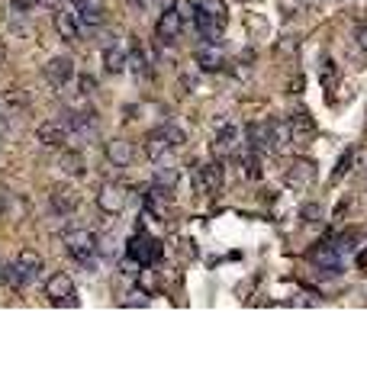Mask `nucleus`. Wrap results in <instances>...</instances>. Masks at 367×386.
<instances>
[{"mask_svg": "<svg viewBox=\"0 0 367 386\" xmlns=\"http://www.w3.org/2000/svg\"><path fill=\"white\" fill-rule=\"evenodd\" d=\"M68 3H75V0H68Z\"/></svg>", "mask_w": 367, "mask_h": 386, "instance_id": "f704fd0d", "label": "nucleus"}, {"mask_svg": "<svg viewBox=\"0 0 367 386\" xmlns=\"http://www.w3.org/2000/svg\"><path fill=\"white\" fill-rule=\"evenodd\" d=\"M129 258H135L142 268H149V264H155V261L161 258V245L158 238L151 236H142V232H135L133 238H129Z\"/></svg>", "mask_w": 367, "mask_h": 386, "instance_id": "39448f33", "label": "nucleus"}, {"mask_svg": "<svg viewBox=\"0 0 367 386\" xmlns=\"http://www.w3.org/2000/svg\"><path fill=\"white\" fill-rule=\"evenodd\" d=\"M126 65L133 68V75L139 77V81H142V77L149 75V59H145V52L139 49V45H133V52L126 55Z\"/></svg>", "mask_w": 367, "mask_h": 386, "instance_id": "412c9836", "label": "nucleus"}, {"mask_svg": "<svg viewBox=\"0 0 367 386\" xmlns=\"http://www.w3.org/2000/svg\"><path fill=\"white\" fill-rule=\"evenodd\" d=\"M3 61H7V45L0 43V65H3Z\"/></svg>", "mask_w": 367, "mask_h": 386, "instance_id": "473e14b6", "label": "nucleus"}, {"mask_svg": "<svg viewBox=\"0 0 367 386\" xmlns=\"http://www.w3.org/2000/svg\"><path fill=\"white\" fill-rule=\"evenodd\" d=\"M361 45L367 49V29H361Z\"/></svg>", "mask_w": 367, "mask_h": 386, "instance_id": "72a5a7b5", "label": "nucleus"}, {"mask_svg": "<svg viewBox=\"0 0 367 386\" xmlns=\"http://www.w3.org/2000/svg\"><path fill=\"white\" fill-rule=\"evenodd\" d=\"M97 248H100V238L93 236L91 229H71L65 232V252L71 261H77L81 268H97Z\"/></svg>", "mask_w": 367, "mask_h": 386, "instance_id": "f257e3e1", "label": "nucleus"}, {"mask_svg": "<svg viewBox=\"0 0 367 386\" xmlns=\"http://www.w3.org/2000/svg\"><path fill=\"white\" fill-rule=\"evenodd\" d=\"M197 65H200V71H219V68L225 65L223 49H219L216 43H203L200 49H197Z\"/></svg>", "mask_w": 367, "mask_h": 386, "instance_id": "dca6fc26", "label": "nucleus"}, {"mask_svg": "<svg viewBox=\"0 0 367 386\" xmlns=\"http://www.w3.org/2000/svg\"><path fill=\"white\" fill-rule=\"evenodd\" d=\"M93 87H97V81H93V77H81V93H91Z\"/></svg>", "mask_w": 367, "mask_h": 386, "instance_id": "7c9ffc66", "label": "nucleus"}, {"mask_svg": "<svg viewBox=\"0 0 367 386\" xmlns=\"http://www.w3.org/2000/svg\"><path fill=\"white\" fill-rule=\"evenodd\" d=\"M213 151H216L219 164H225V161L235 158V155H242L245 151V129L239 126V123H225V126H219Z\"/></svg>", "mask_w": 367, "mask_h": 386, "instance_id": "f03ea898", "label": "nucleus"}, {"mask_svg": "<svg viewBox=\"0 0 367 386\" xmlns=\"http://www.w3.org/2000/svg\"><path fill=\"white\" fill-rule=\"evenodd\" d=\"M348 164H354V151H345L342 161H338V168H335V180H342L348 174Z\"/></svg>", "mask_w": 367, "mask_h": 386, "instance_id": "bb28decb", "label": "nucleus"}, {"mask_svg": "<svg viewBox=\"0 0 367 386\" xmlns=\"http://www.w3.org/2000/svg\"><path fill=\"white\" fill-rule=\"evenodd\" d=\"M142 302H145V306H149V296H145L142 290H135V293H129V300H126V306H142Z\"/></svg>", "mask_w": 367, "mask_h": 386, "instance_id": "c85d7f7f", "label": "nucleus"}, {"mask_svg": "<svg viewBox=\"0 0 367 386\" xmlns=\"http://www.w3.org/2000/svg\"><path fill=\"white\" fill-rule=\"evenodd\" d=\"M358 268H367V252L358 254Z\"/></svg>", "mask_w": 367, "mask_h": 386, "instance_id": "2f4dec72", "label": "nucleus"}, {"mask_svg": "<svg viewBox=\"0 0 367 386\" xmlns=\"http://www.w3.org/2000/svg\"><path fill=\"white\" fill-rule=\"evenodd\" d=\"M316 177H319V171H316V164H313V161H309V158H297L290 168H287V187L303 193V190H309V187L316 184Z\"/></svg>", "mask_w": 367, "mask_h": 386, "instance_id": "423d86ee", "label": "nucleus"}, {"mask_svg": "<svg viewBox=\"0 0 367 386\" xmlns=\"http://www.w3.org/2000/svg\"><path fill=\"white\" fill-rule=\"evenodd\" d=\"M36 139L45 148H65L68 139H71V129L65 126V119H45L39 129H36Z\"/></svg>", "mask_w": 367, "mask_h": 386, "instance_id": "0eeeda50", "label": "nucleus"}, {"mask_svg": "<svg viewBox=\"0 0 367 386\" xmlns=\"http://www.w3.org/2000/svg\"><path fill=\"white\" fill-rule=\"evenodd\" d=\"M17 261H20V268L29 274V280H39V274H42V254L36 252V248H23V252L17 254Z\"/></svg>", "mask_w": 367, "mask_h": 386, "instance_id": "aec40b11", "label": "nucleus"}, {"mask_svg": "<svg viewBox=\"0 0 367 386\" xmlns=\"http://www.w3.org/2000/svg\"><path fill=\"white\" fill-rule=\"evenodd\" d=\"M177 168H158L155 171V187H161V190H174L177 187Z\"/></svg>", "mask_w": 367, "mask_h": 386, "instance_id": "5701e85b", "label": "nucleus"}, {"mask_svg": "<svg viewBox=\"0 0 367 386\" xmlns=\"http://www.w3.org/2000/svg\"><path fill=\"white\" fill-rule=\"evenodd\" d=\"M171 151H174V145H171V139H167L165 126L145 135V155H149L151 161H165Z\"/></svg>", "mask_w": 367, "mask_h": 386, "instance_id": "4468645a", "label": "nucleus"}, {"mask_svg": "<svg viewBox=\"0 0 367 386\" xmlns=\"http://www.w3.org/2000/svg\"><path fill=\"white\" fill-rule=\"evenodd\" d=\"M55 33H59L65 43H77V39L84 36L75 7H55Z\"/></svg>", "mask_w": 367, "mask_h": 386, "instance_id": "9d476101", "label": "nucleus"}, {"mask_svg": "<svg viewBox=\"0 0 367 386\" xmlns=\"http://www.w3.org/2000/svg\"><path fill=\"white\" fill-rule=\"evenodd\" d=\"M103 68H107L110 75L126 71V52L119 49V43L113 39V36H107V43H103Z\"/></svg>", "mask_w": 367, "mask_h": 386, "instance_id": "f3484780", "label": "nucleus"}, {"mask_svg": "<svg viewBox=\"0 0 367 386\" xmlns=\"http://www.w3.org/2000/svg\"><path fill=\"white\" fill-rule=\"evenodd\" d=\"M287 123H290V142H293V145H309V142H313V135H316V126H313L309 113H293Z\"/></svg>", "mask_w": 367, "mask_h": 386, "instance_id": "2eb2a0df", "label": "nucleus"}, {"mask_svg": "<svg viewBox=\"0 0 367 386\" xmlns=\"http://www.w3.org/2000/svg\"><path fill=\"white\" fill-rule=\"evenodd\" d=\"M45 77H49L52 87H68L71 81L77 77V68H75V59H68V55H55V59L45 65Z\"/></svg>", "mask_w": 367, "mask_h": 386, "instance_id": "6e6552de", "label": "nucleus"}, {"mask_svg": "<svg viewBox=\"0 0 367 386\" xmlns=\"http://www.w3.org/2000/svg\"><path fill=\"white\" fill-rule=\"evenodd\" d=\"M129 203V193H126L123 184H103L100 193H97V206H100L107 216H119Z\"/></svg>", "mask_w": 367, "mask_h": 386, "instance_id": "1a4fd4ad", "label": "nucleus"}, {"mask_svg": "<svg viewBox=\"0 0 367 386\" xmlns=\"http://www.w3.org/2000/svg\"><path fill=\"white\" fill-rule=\"evenodd\" d=\"M103 155H107V161L113 164V168H129L135 158V148L129 139H110L107 148H103Z\"/></svg>", "mask_w": 367, "mask_h": 386, "instance_id": "f8f14e48", "label": "nucleus"}, {"mask_svg": "<svg viewBox=\"0 0 367 386\" xmlns=\"http://www.w3.org/2000/svg\"><path fill=\"white\" fill-rule=\"evenodd\" d=\"M174 10L181 13L184 23H193V17H197V3H193V0H177Z\"/></svg>", "mask_w": 367, "mask_h": 386, "instance_id": "b1692460", "label": "nucleus"}, {"mask_svg": "<svg viewBox=\"0 0 367 386\" xmlns=\"http://www.w3.org/2000/svg\"><path fill=\"white\" fill-rule=\"evenodd\" d=\"M190 180H193V193L200 196H216L223 187V164H193L190 168Z\"/></svg>", "mask_w": 367, "mask_h": 386, "instance_id": "7ed1b4c3", "label": "nucleus"}, {"mask_svg": "<svg viewBox=\"0 0 367 386\" xmlns=\"http://www.w3.org/2000/svg\"><path fill=\"white\" fill-rule=\"evenodd\" d=\"M145 3H149V0H145Z\"/></svg>", "mask_w": 367, "mask_h": 386, "instance_id": "c9c22d12", "label": "nucleus"}, {"mask_svg": "<svg viewBox=\"0 0 367 386\" xmlns=\"http://www.w3.org/2000/svg\"><path fill=\"white\" fill-rule=\"evenodd\" d=\"M77 203H81V196H77V190H71V187H55V190H52V206H55V213H61V216L75 213Z\"/></svg>", "mask_w": 367, "mask_h": 386, "instance_id": "6ab92c4d", "label": "nucleus"}, {"mask_svg": "<svg viewBox=\"0 0 367 386\" xmlns=\"http://www.w3.org/2000/svg\"><path fill=\"white\" fill-rule=\"evenodd\" d=\"M184 26H187V23L181 20V13H177L174 7H165V10H161V17H158V26H155V33H158L161 43H171V39L181 36Z\"/></svg>", "mask_w": 367, "mask_h": 386, "instance_id": "ddd939ff", "label": "nucleus"}, {"mask_svg": "<svg viewBox=\"0 0 367 386\" xmlns=\"http://www.w3.org/2000/svg\"><path fill=\"white\" fill-rule=\"evenodd\" d=\"M197 7H203V10H209V13H216V17L225 20V3L223 0H197Z\"/></svg>", "mask_w": 367, "mask_h": 386, "instance_id": "393cba45", "label": "nucleus"}, {"mask_svg": "<svg viewBox=\"0 0 367 386\" xmlns=\"http://www.w3.org/2000/svg\"><path fill=\"white\" fill-rule=\"evenodd\" d=\"M300 216L306 219V222H316V216H319V206H303V210H300Z\"/></svg>", "mask_w": 367, "mask_h": 386, "instance_id": "c756f323", "label": "nucleus"}, {"mask_svg": "<svg viewBox=\"0 0 367 386\" xmlns=\"http://www.w3.org/2000/svg\"><path fill=\"white\" fill-rule=\"evenodd\" d=\"M0 280H3L10 290H26V286L33 284V280H29V274L20 268V261H17V258L10 261V264H3V268H0Z\"/></svg>", "mask_w": 367, "mask_h": 386, "instance_id": "a211bd4d", "label": "nucleus"}, {"mask_svg": "<svg viewBox=\"0 0 367 386\" xmlns=\"http://www.w3.org/2000/svg\"><path fill=\"white\" fill-rule=\"evenodd\" d=\"M45 300H49L52 306H77V290H75V280L68 277L65 270H59V274H52V277L45 280Z\"/></svg>", "mask_w": 367, "mask_h": 386, "instance_id": "20e7f679", "label": "nucleus"}, {"mask_svg": "<svg viewBox=\"0 0 367 386\" xmlns=\"http://www.w3.org/2000/svg\"><path fill=\"white\" fill-rule=\"evenodd\" d=\"M61 171L71 177H81L84 174V158L77 155V151H68V155H61Z\"/></svg>", "mask_w": 367, "mask_h": 386, "instance_id": "4be33fe9", "label": "nucleus"}, {"mask_svg": "<svg viewBox=\"0 0 367 386\" xmlns=\"http://www.w3.org/2000/svg\"><path fill=\"white\" fill-rule=\"evenodd\" d=\"M75 10H77V20H81L84 33H91V29H100V26H103L100 0H75Z\"/></svg>", "mask_w": 367, "mask_h": 386, "instance_id": "9b49d317", "label": "nucleus"}, {"mask_svg": "<svg viewBox=\"0 0 367 386\" xmlns=\"http://www.w3.org/2000/svg\"><path fill=\"white\" fill-rule=\"evenodd\" d=\"M322 84H326L329 91H335V84H338V75H335L332 61H326V68H322Z\"/></svg>", "mask_w": 367, "mask_h": 386, "instance_id": "a878e982", "label": "nucleus"}, {"mask_svg": "<svg viewBox=\"0 0 367 386\" xmlns=\"http://www.w3.org/2000/svg\"><path fill=\"white\" fill-rule=\"evenodd\" d=\"M39 0H10V7H13V13H29V10L36 7Z\"/></svg>", "mask_w": 367, "mask_h": 386, "instance_id": "cd10ccee", "label": "nucleus"}]
</instances>
